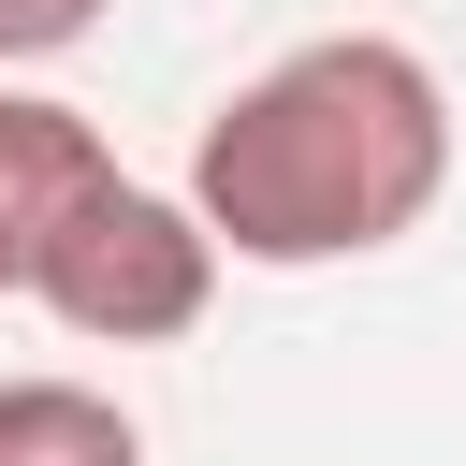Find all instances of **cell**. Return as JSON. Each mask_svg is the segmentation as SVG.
I'll list each match as a JSON object with an SVG mask.
<instances>
[{
    "instance_id": "cell-1",
    "label": "cell",
    "mask_w": 466,
    "mask_h": 466,
    "mask_svg": "<svg viewBox=\"0 0 466 466\" xmlns=\"http://www.w3.org/2000/svg\"><path fill=\"white\" fill-rule=\"evenodd\" d=\"M437 189H451V87L393 29H320L262 58L189 146V204L218 262H277V277L422 233Z\"/></svg>"
},
{
    "instance_id": "cell-4",
    "label": "cell",
    "mask_w": 466,
    "mask_h": 466,
    "mask_svg": "<svg viewBox=\"0 0 466 466\" xmlns=\"http://www.w3.org/2000/svg\"><path fill=\"white\" fill-rule=\"evenodd\" d=\"M0 466H146V422L87 379H0Z\"/></svg>"
},
{
    "instance_id": "cell-2",
    "label": "cell",
    "mask_w": 466,
    "mask_h": 466,
    "mask_svg": "<svg viewBox=\"0 0 466 466\" xmlns=\"http://www.w3.org/2000/svg\"><path fill=\"white\" fill-rule=\"evenodd\" d=\"M29 306H44L58 335H87V350H160V335H189V320L218 306V233H204L189 189L116 175V189L44 248Z\"/></svg>"
},
{
    "instance_id": "cell-3",
    "label": "cell",
    "mask_w": 466,
    "mask_h": 466,
    "mask_svg": "<svg viewBox=\"0 0 466 466\" xmlns=\"http://www.w3.org/2000/svg\"><path fill=\"white\" fill-rule=\"evenodd\" d=\"M102 189H116V146H102L73 102H44V87L0 73V291H29L44 248H58Z\"/></svg>"
},
{
    "instance_id": "cell-5",
    "label": "cell",
    "mask_w": 466,
    "mask_h": 466,
    "mask_svg": "<svg viewBox=\"0 0 466 466\" xmlns=\"http://www.w3.org/2000/svg\"><path fill=\"white\" fill-rule=\"evenodd\" d=\"M102 29V0H0V73H29V58H73Z\"/></svg>"
}]
</instances>
